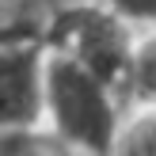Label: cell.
Returning <instances> with one entry per match:
<instances>
[{
	"label": "cell",
	"instance_id": "6da1fadb",
	"mask_svg": "<svg viewBox=\"0 0 156 156\" xmlns=\"http://www.w3.org/2000/svg\"><path fill=\"white\" fill-rule=\"evenodd\" d=\"M126 103L122 95L65 53L42 61V126L73 156H111Z\"/></svg>",
	"mask_w": 156,
	"mask_h": 156
},
{
	"label": "cell",
	"instance_id": "8992f818",
	"mask_svg": "<svg viewBox=\"0 0 156 156\" xmlns=\"http://www.w3.org/2000/svg\"><path fill=\"white\" fill-rule=\"evenodd\" d=\"M107 4H111L133 30L156 27V0H107Z\"/></svg>",
	"mask_w": 156,
	"mask_h": 156
},
{
	"label": "cell",
	"instance_id": "52a82bcc",
	"mask_svg": "<svg viewBox=\"0 0 156 156\" xmlns=\"http://www.w3.org/2000/svg\"><path fill=\"white\" fill-rule=\"evenodd\" d=\"M4 30H8V27H0V34H4Z\"/></svg>",
	"mask_w": 156,
	"mask_h": 156
},
{
	"label": "cell",
	"instance_id": "5b68a950",
	"mask_svg": "<svg viewBox=\"0 0 156 156\" xmlns=\"http://www.w3.org/2000/svg\"><path fill=\"white\" fill-rule=\"evenodd\" d=\"M111 156H156V103L126 107Z\"/></svg>",
	"mask_w": 156,
	"mask_h": 156
},
{
	"label": "cell",
	"instance_id": "7a4b0ae2",
	"mask_svg": "<svg viewBox=\"0 0 156 156\" xmlns=\"http://www.w3.org/2000/svg\"><path fill=\"white\" fill-rule=\"evenodd\" d=\"M133 34L137 30L107 0H76V4H65L38 27V38H42L46 50L80 61L84 69L103 76L118 95H122V80H126Z\"/></svg>",
	"mask_w": 156,
	"mask_h": 156
},
{
	"label": "cell",
	"instance_id": "3957f363",
	"mask_svg": "<svg viewBox=\"0 0 156 156\" xmlns=\"http://www.w3.org/2000/svg\"><path fill=\"white\" fill-rule=\"evenodd\" d=\"M42 61L38 27H8L0 34V133L42 126Z\"/></svg>",
	"mask_w": 156,
	"mask_h": 156
},
{
	"label": "cell",
	"instance_id": "277c9868",
	"mask_svg": "<svg viewBox=\"0 0 156 156\" xmlns=\"http://www.w3.org/2000/svg\"><path fill=\"white\" fill-rule=\"evenodd\" d=\"M122 103H126V107L156 103V27L133 34L126 80H122Z\"/></svg>",
	"mask_w": 156,
	"mask_h": 156
}]
</instances>
